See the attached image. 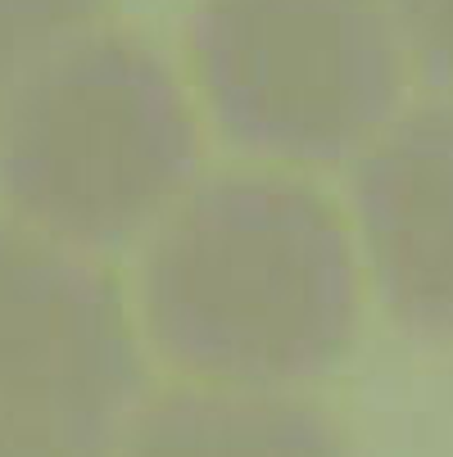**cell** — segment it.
<instances>
[{
  "mask_svg": "<svg viewBox=\"0 0 453 457\" xmlns=\"http://www.w3.org/2000/svg\"><path fill=\"white\" fill-rule=\"evenodd\" d=\"M376 10L431 82H453V0H376Z\"/></svg>",
  "mask_w": 453,
  "mask_h": 457,
  "instance_id": "ba28073f",
  "label": "cell"
},
{
  "mask_svg": "<svg viewBox=\"0 0 453 457\" xmlns=\"http://www.w3.org/2000/svg\"><path fill=\"white\" fill-rule=\"evenodd\" d=\"M196 163L186 87L127 32H87L0 113L5 218L87 258L150 240L196 186Z\"/></svg>",
  "mask_w": 453,
  "mask_h": 457,
  "instance_id": "7a4b0ae2",
  "label": "cell"
},
{
  "mask_svg": "<svg viewBox=\"0 0 453 457\" xmlns=\"http://www.w3.org/2000/svg\"><path fill=\"white\" fill-rule=\"evenodd\" d=\"M146 362L87 253L0 218V457H122Z\"/></svg>",
  "mask_w": 453,
  "mask_h": 457,
  "instance_id": "277c9868",
  "label": "cell"
},
{
  "mask_svg": "<svg viewBox=\"0 0 453 457\" xmlns=\"http://www.w3.org/2000/svg\"><path fill=\"white\" fill-rule=\"evenodd\" d=\"M354 218L381 303L408 331L453 340V104L399 113L358 154Z\"/></svg>",
  "mask_w": 453,
  "mask_h": 457,
  "instance_id": "5b68a950",
  "label": "cell"
},
{
  "mask_svg": "<svg viewBox=\"0 0 453 457\" xmlns=\"http://www.w3.org/2000/svg\"><path fill=\"white\" fill-rule=\"evenodd\" d=\"M404 46L376 0H205L190 69L222 137L249 154L331 163L395 122Z\"/></svg>",
  "mask_w": 453,
  "mask_h": 457,
  "instance_id": "3957f363",
  "label": "cell"
},
{
  "mask_svg": "<svg viewBox=\"0 0 453 457\" xmlns=\"http://www.w3.org/2000/svg\"><path fill=\"white\" fill-rule=\"evenodd\" d=\"M105 0H0V113L46 63L96 32Z\"/></svg>",
  "mask_w": 453,
  "mask_h": 457,
  "instance_id": "52a82bcc",
  "label": "cell"
},
{
  "mask_svg": "<svg viewBox=\"0 0 453 457\" xmlns=\"http://www.w3.org/2000/svg\"><path fill=\"white\" fill-rule=\"evenodd\" d=\"M146 340L186 376L290 389L358 326V258L327 195L286 172H218L150 231Z\"/></svg>",
  "mask_w": 453,
  "mask_h": 457,
  "instance_id": "6da1fadb",
  "label": "cell"
},
{
  "mask_svg": "<svg viewBox=\"0 0 453 457\" xmlns=\"http://www.w3.org/2000/svg\"><path fill=\"white\" fill-rule=\"evenodd\" d=\"M122 457H345V439L290 389L190 380L146 395Z\"/></svg>",
  "mask_w": 453,
  "mask_h": 457,
  "instance_id": "8992f818",
  "label": "cell"
}]
</instances>
